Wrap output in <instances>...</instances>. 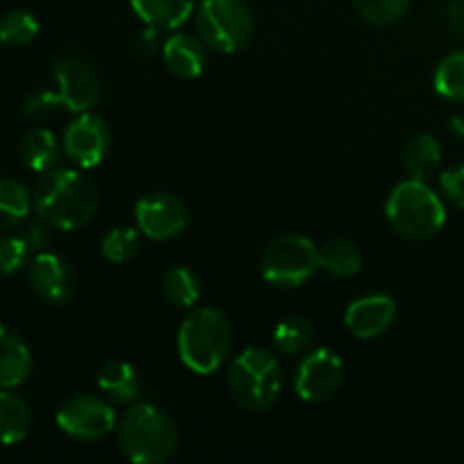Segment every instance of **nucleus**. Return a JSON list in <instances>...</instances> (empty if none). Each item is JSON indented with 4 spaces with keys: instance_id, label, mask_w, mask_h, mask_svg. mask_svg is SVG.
<instances>
[{
    "instance_id": "1",
    "label": "nucleus",
    "mask_w": 464,
    "mask_h": 464,
    "mask_svg": "<svg viewBox=\"0 0 464 464\" xmlns=\"http://www.w3.org/2000/svg\"><path fill=\"white\" fill-rule=\"evenodd\" d=\"M34 211L53 229L75 231L95 216L98 186L75 168H53L34 186Z\"/></svg>"
},
{
    "instance_id": "2",
    "label": "nucleus",
    "mask_w": 464,
    "mask_h": 464,
    "mask_svg": "<svg viewBox=\"0 0 464 464\" xmlns=\"http://www.w3.org/2000/svg\"><path fill=\"white\" fill-rule=\"evenodd\" d=\"M118 447L136 464H161L175 456L179 429L175 420L154 403H131L116 426Z\"/></svg>"
},
{
    "instance_id": "3",
    "label": "nucleus",
    "mask_w": 464,
    "mask_h": 464,
    "mask_svg": "<svg viewBox=\"0 0 464 464\" xmlns=\"http://www.w3.org/2000/svg\"><path fill=\"white\" fill-rule=\"evenodd\" d=\"M234 349V326L218 308H198L177 331V352L186 370L208 376L220 370Z\"/></svg>"
},
{
    "instance_id": "4",
    "label": "nucleus",
    "mask_w": 464,
    "mask_h": 464,
    "mask_svg": "<svg viewBox=\"0 0 464 464\" xmlns=\"http://www.w3.org/2000/svg\"><path fill=\"white\" fill-rule=\"evenodd\" d=\"M385 218L399 236L408 240H429L447 222V207L442 198L424 179L397 184L385 202Z\"/></svg>"
},
{
    "instance_id": "5",
    "label": "nucleus",
    "mask_w": 464,
    "mask_h": 464,
    "mask_svg": "<svg viewBox=\"0 0 464 464\" xmlns=\"http://www.w3.org/2000/svg\"><path fill=\"white\" fill-rule=\"evenodd\" d=\"M227 385L240 408L266 412L276 403L284 385V374L276 356L263 347L243 349L234 358L227 374Z\"/></svg>"
},
{
    "instance_id": "6",
    "label": "nucleus",
    "mask_w": 464,
    "mask_h": 464,
    "mask_svg": "<svg viewBox=\"0 0 464 464\" xmlns=\"http://www.w3.org/2000/svg\"><path fill=\"white\" fill-rule=\"evenodd\" d=\"M254 16L243 0H199L198 36L220 54L243 53L254 39Z\"/></svg>"
},
{
    "instance_id": "7",
    "label": "nucleus",
    "mask_w": 464,
    "mask_h": 464,
    "mask_svg": "<svg viewBox=\"0 0 464 464\" xmlns=\"http://www.w3.org/2000/svg\"><path fill=\"white\" fill-rule=\"evenodd\" d=\"M320 267V247L302 234L272 240L261 256V275L270 285L293 290L306 284Z\"/></svg>"
},
{
    "instance_id": "8",
    "label": "nucleus",
    "mask_w": 464,
    "mask_h": 464,
    "mask_svg": "<svg viewBox=\"0 0 464 464\" xmlns=\"http://www.w3.org/2000/svg\"><path fill=\"white\" fill-rule=\"evenodd\" d=\"M57 426L63 435L80 442H98L109 433H113L118 426L116 412H113L111 401L98 394H72L71 399L59 406Z\"/></svg>"
},
{
    "instance_id": "9",
    "label": "nucleus",
    "mask_w": 464,
    "mask_h": 464,
    "mask_svg": "<svg viewBox=\"0 0 464 464\" xmlns=\"http://www.w3.org/2000/svg\"><path fill=\"white\" fill-rule=\"evenodd\" d=\"M134 220L150 240H172L188 227V208L172 193H150L134 207Z\"/></svg>"
},
{
    "instance_id": "10",
    "label": "nucleus",
    "mask_w": 464,
    "mask_h": 464,
    "mask_svg": "<svg viewBox=\"0 0 464 464\" xmlns=\"http://www.w3.org/2000/svg\"><path fill=\"white\" fill-rule=\"evenodd\" d=\"M62 148L77 168L89 170L107 159L109 148H111V130L102 118L84 111L66 127Z\"/></svg>"
},
{
    "instance_id": "11",
    "label": "nucleus",
    "mask_w": 464,
    "mask_h": 464,
    "mask_svg": "<svg viewBox=\"0 0 464 464\" xmlns=\"http://www.w3.org/2000/svg\"><path fill=\"white\" fill-rule=\"evenodd\" d=\"M344 381V362L334 349H315L299 362L295 392L302 401L317 403L334 397Z\"/></svg>"
},
{
    "instance_id": "12",
    "label": "nucleus",
    "mask_w": 464,
    "mask_h": 464,
    "mask_svg": "<svg viewBox=\"0 0 464 464\" xmlns=\"http://www.w3.org/2000/svg\"><path fill=\"white\" fill-rule=\"evenodd\" d=\"M27 284L41 302L62 306L75 295L77 275L71 263L59 254L39 252L27 266Z\"/></svg>"
},
{
    "instance_id": "13",
    "label": "nucleus",
    "mask_w": 464,
    "mask_h": 464,
    "mask_svg": "<svg viewBox=\"0 0 464 464\" xmlns=\"http://www.w3.org/2000/svg\"><path fill=\"white\" fill-rule=\"evenodd\" d=\"M54 80H57V93L62 98L63 109L72 113L91 111L102 95V86H100L95 71L75 54L57 59Z\"/></svg>"
},
{
    "instance_id": "14",
    "label": "nucleus",
    "mask_w": 464,
    "mask_h": 464,
    "mask_svg": "<svg viewBox=\"0 0 464 464\" xmlns=\"http://www.w3.org/2000/svg\"><path fill=\"white\" fill-rule=\"evenodd\" d=\"M397 302L390 295L372 293L353 299L344 311V326L358 340H374L392 326Z\"/></svg>"
},
{
    "instance_id": "15",
    "label": "nucleus",
    "mask_w": 464,
    "mask_h": 464,
    "mask_svg": "<svg viewBox=\"0 0 464 464\" xmlns=\"http://www.w3.org/2000/svg\"><path fill=\"white\" fill-rule=\"evenodd\" d=\"M161 57L172 75L179 80H195L207 68V45L199 36L179 32L163 41Z\"/></svg>"
},
{
    "instance_id": "16",
    "label": "nucleus",
    "mask_w": 464,
    "mask_h": 464,
    "mask_svg": "<svg viewBox=\"0 0 464 464\" xmlns=\"http://www.w3.org/2000/svg\"><path fill=\"white\" fill-rule=\"evenodd\" d=\"M32 372V352L21 334L0 324V388L14 390Z\"/></svg>"
},
{
    "instance_id": "17",
    "label": "nucleus",
    "mask_w": 464,
    "mask_h": 464,
    "mask_svg": "<svg viewBox=\"0 0 464 464\" xmlns=\"http://www.w3.org/2000/svg\"><path fill=\"white\" fill-rule=\"evenodd\" d=\"M98 390L118 406H131L140 397V376L127 361H109L98 374Z\"/></svg>"
},
{
    "instance_id": "18",
    "label": "nucleus",
    "mask_w": 464,
    "mask_h": 464,
    "mask_svg": "<svg viewBox=\"0 0 464 464\" xmlns=\"http://www.w3.org/2000/svg\"><path fill=\"white\" fill-rule=\"evenodd\" d=\"M62 150L63 148L53 131L45 130V127H34V130L23 134L21 143H18V157H21L23 166L44 175L57 166Z\"/></svg>"
},
{
    "instance_id": "19",
    "label": "nucleus",
    "mask_w": 464,
    "mask_h": 464,
    "mask_svg": "<svg viewBox=\"0 0 464 464\" xmlns=\"http://www.w3.org/2000/svg\"><path fill=\"white\" fill-rule=\"evenodd\" d=\"M136 16L157 30H175L193 14L195 0H130Z\"/></svg>"
},
{
    "instance_id": "20",
    "label": "nucleus",
    "mask_w": 464,
    "mask_h": 464,
    "mask_svg": "<svg viewBox=\"0 0 464 464\" xmlns=\"http://www.w3.org/2000/svg\"><path fill=\"white\" fill-rule=\"evenodd\" d=\"M32 430V411L18 394L0 388V444L23 442Z\"/></svg>"
},
{
    "instance_id": "21",
    "label": "nucleus",
    "mask_w": 464,
    "mask_h": 464,
    "mask_svg": "<svg viewBox=\"0 0 464 464\" xmlns=\"http://www.w3.org/2000/svg\"><path fill=\"white\" fill-rule=\"evenodd\" d=\"M403 170L411 179H429L442 163V145L435 136L420 134L403 148Z\"/></svg>"
},
{
    "instance_id": "22",
    "label": "nucleus",
    "mask_w": 464,
    "mask_h": 464,
    "mask_svg": "<svg viewBox=\"0 0 464 464\" xmlns=\"http://www.w3.org/2000/svg\"><path fill=\"white\" fill-rule=\"evenodd\" d=\"M34 198L25 184L18 179H0V231H7L25 222L30 216Z\"/></svg>"
},
{
    "instance_id": "23",
    "label": "nucleus",
    "mask_w": 464,
    "mask_h": 464,
    "mask_svg": "<svg viewBox=\"0 0 464 464\" xmlns=\"http://www.w3.org/2000/svg\"><path fill=\"white\" fill-rule=\"evenodd\" d=\"M161 293L177 308H193L202 299V281L190 267L175 266L163 275Z\"/></svg>"
},
{
    "instance_id": "24",
    "label": "nucleus",
    "mask_w": 464,
    "mask_h": 464,
    "mask_svg": "<svg viewBox=\"0 0 464 464\" xmlns=\"http://www.w3.org/2000/svg\"><path fill=\"white\" fill-rule=\"evenodd\" d=\"M313 340H315V329L302 315L284 317L272 331V344L284 356H299V353L308 352Z\"/></svg>"
},
{
    "instance_id": "25",
    "label": "nucleus",
    "mask_w": 464,
    "mask_h": 464,
    "mask_svg": "<svg viewBox=\"0 0 464 464\" xmlns=\"http://www.w3.org/2000/svg\"><path fill=\"white\" fill-rule=\"evenodd\" d=\"M320 267L324 272H329V275L349 279V276L361 272L362 256L356 245L349 243V240L335 238L320 247Z\"/></svg>"
},
{
    "instance_id": "26",
    "label": "nucleus",
    "mask_w": 464,
    "mask_h": 464,
    "mask_svg": "<svg viewBox=\"0 0 464 464\" xmlns=\"http://www.w3.org/2000/svg\"><path fill=\"white\" fill-rule=\"evenodd\" d=\"M140 231L139 227H113L107 236L102 238L100 252L109 263H130L139 256L140 252Z\"/></svg>"
},
{
    "instance_id": "27",
    "label": "nucleus",
    "mask_w": 464,
    "mask_h": 464,
    "mask_svg": "<svg viewBox=\"0 0 464 464\" xmlns=\"http://www.w3.org/2000/svg\"><path fill=\"white\" fill-rule=\"evenodd\" d=\"M435 91L451 102H464V50L447 54L435 68Z\"/></svg>"
},
{
    "instance_id": "28",
    "label": "nucleus",
    "mask_w": 464,
    "mask_h": 464,
    "mask_svg": "<svg viewBox=\"0 0 464 464\" xmlns=\"http://www.w3.org/2000/svg\"><path fill=\"white\" fill-rule=\"evenodd\" d=\"M39 34V21L25 9H12L0 18V44L27 45Z\"/></svg>"
},
{
    "instance_id": "29",
    "label": "nucleus",
    "mask_w": 464,
    "mask_h": 464,
    "mask_svg": "<svg viewBox=\"0 0 464 464\" xmlns=\"http://www.w3.org/2000/svg\"><path fill=\"white\" fill-rule=\"evenodd\" d=\"M358 14L376 27H392L411 9V0H353Z\"/></svg>"
},
{
    "instance_id": "30",
    "label": "nucleus",
    "mask_w": 464,
    "mask_h": 464,
    "mask_svg": "<svg viewBox=\"0 0 464 464\" xmlns=\"http://www.w3.org/2000/svg\"><path fill=\"white\" fill-rule=\"evenodd\" d=\"M34 249L25 240V236H7L0 240V275H16L18 270L30 263Z\"/></svg>"
},
{
    "instance_id": "31",
    "label": "nucleus",
    "mask_w": 464,
    "mask_h": 464,
    "mask_svg": "<svg viewBox=\"0 0 464 464\" xmlns=\"http://www.w3.org/2000/svg\"><path fill=\"white\" fill-rule=\"evenodd\" d=\"M59 109H63V104H62V98H59L57 91L41 89L25 100V107H23V111L32 118H44V116H50V113L59 111Z\"/></svg>"
},
{
    "instance_id": "32",
    "label": "nucleus",
    "mask_w": 464,
    "mask_h": 464,
    "mask_svg": "<svg viewBox=\"0 0 464 464\" xmlns=\"http://www.w3.org/2000/svg\"><path fill=\"white\" fill-rule=\"evenodd\" d=\"M440 190L453 207L464 208V166H456L440 175Z\"/></svg>"
},
{
    "instance_id": "33",
    "label": "nucleus",
    "mask_w": 464,
    "mask_h": 464,
    "mask_svg": "<svg viewBox=\"0 0 464 464\" xmlns=\"http://www.w3.org/2000/svg\"><path fill=\"white\" fill-rule=\"evenodd\" d=\"M23 236H25V240L30 243V247L34 249L36 254L45 252V247H48L50 240H53V227L39 218V222H32V225H27L25 234Z\"/></svg>"
},
{
    "instance_id": "34",
    "label": "nucleus",
    "mask_w": 464,
    "mask_h": 464,
    "mask_svg": "<svg viewBox=\"0 0 464 464\" xmlns=\"http://www.w3.org/2000/svg\"><path fill=\"white\" fill-rule=\"evenodd\" d=\"M447 21L453 34L464 41V0H453V3L449 5Z\"/></svg>"
},
{
    "instance_id": "35",
    "label": "nucleus",
    "mask_w": 464,
    "mask_h": 464,
    "mask_svg": "<svg viewBox=\"0 0 464 464\" xmlns=\"http://www.w3.org/2000/svg\"><path fill=\"white\" fill-rule=\"evenodd\" d=\"M136 45H139V53H143V54L157 53V48H161V41H159L157 27H152V25L145 27V30L139 34V41H136Z\"/></svg>"
},
{
    "instance_id": "36",
    "label": "nucleus",
    "mask_w": 464,
    "mask_h": 464,
    "mask_svg": "<svg viewBox=\"0 0 464 464\" xmlns=\"http://www.w3.org/2000/svg\"><path fill=\"white\" fill-rule=\"evenodd\" d=\"M449 131H451L456 139L464 140V116H456L451 118V122H449Z\"/></svg>"
}]
</instances>
